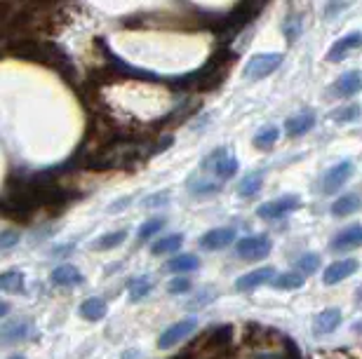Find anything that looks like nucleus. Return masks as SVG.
<instances>
[{
  "label": "nucleus",
  "instance_id": "obj_30",
  "mask_svg": "<svg viewBox=\"0 0 362 359\" xmlns=\"http://www.w3.org/2000/svg\"><path fill=\"white\" fill-rule=\"evenodd\" d=\"M285 33H287V40H290V43H294V40H297V36L301 33V17L299 15H290V17H287Z\"/></svg>",
  "mask_w": 362,
  "mask_h": 359
},
{
  "label": "nucleus",
  "instance_id": "obj_33",
  "mask_svg": "<svg viewBox=\"0 0 362 359\" xmlns=\"http://www.w3.org/2000/svg\"><path fill=\"white\" fill-rule=\"evenodd\" d=\"M17 240L19 233H15V230H3V235H0V249H10Z\"/></svg>",
  "mask_w": 362,
  "mask_h": 359
},
{
  "label": "nucleus",
  "instance_id": "obj_35",
  "mask_svg": "<svg viewBox=\"0 0 362 359\" xmlns=\"http://www.w3.org/2000/svg\"><path fill=\"white\" fill-rule=\"evenodd\" d=\"M123 359H139V352L137 350H127L123 355Z\"/></svg>",
  "mask_w": 362,
  "mask_h": 359
},
{
  "label": "nucleus",
  "instance_id": "obj_22",
  "mask_svg": "<svg viewBox=\"0 0 362 359\" xmlns=\"http://www.w3.org/2000/svg\"><path fill=\"white\" fill-rule=\"evenodd\" d=\"M231 338H233L231 327H217L214 331H210V336H207V345H210V348H217V350H224L226 345L231 343Z\"/></svg>",
  "mask_w": 362,
  "mask_h": 359
},
{
  "label": "nucleus",
  "instance_id": "obj_21",
  "mask_svg": "<svg viewBox=\"0 0 362 359\" xmlns=\"http://www.w3.org/2000/svg\"><path fill=\"white\" fill-rule=\"evenodd\" d=\"M0 289L8 291V294H19V291H24V273H19V270L5 273L0 277Z\"/></svg>",
  "mask_w": 362,
  "mask_h": 359
},
{
  "label": "nucleus",
  "instance_id": "obj_1",
  "mask_svg": "<svg viewBox=\"0 0 362 359\" xmlns=\"http://www.w3.org/2000/svg\"><path fill=\"white\" fill-rule=\"evenodd\" d=\"M205 169H212L214 174H217V179L221 181H229L236 176L238 172V160L233 158L229 148H219V151H214L210 158L205 160Z\"/></svg>",
  "mask_w": 362,
  "mask_h": 359
},
{
  "label": "nucleus",
  "instance_id": "obj_27",
  "mask_svg": "<svg viewBox=\"0 0 362 359\" xmlns=\"http://www.w3.org/2000/svg\"><path fill=\"white\" fill-rule=\"evenodd\" d=\"M278 137H280L278 127H266V130H261L257 137H254V146H257V148H271L278 141Z\"/></svg>",
  "mask_w": 362,
  "mask_h": 359
},
{
  "label": "nucleus",
  "instance_id": "obj_11",
  "mask_svg": "<svg viewBox=\"0 0 362 359\" xmlns=\"http://www.w3.org/2000/svg\"><path fill=\"white\" fill-rule=\"evenodd\" d=\"M334 97H353L362 90V73L360 71H348L344 73L337 83L332 85Z\"/></svg>",
  "mask_w": 362,
  "mask_h": 359
},
{
  "label": "nucleus",
  "instance_id": "obj_20",
  "mask_svg": "<svg viewBox=\"0 0 362 359\" xmlns=\"http://www.w3.org/2000/svg\"><path fill=\"white\" fill-rule=\"evenodd\" d=\"M360 207V198L358 195H344L332 205V214L334 216H351L353 212H358Z\"/></svg>",
  "mask_w": 362,
  "mask_h": 359
},
{
  "label": "nucleus",
  "instance_id": "obj_4",
  "mask_svg": "<svg viewBox=\"0 0 362 359\" xmlns=\"http://www.w3.org/2000/svg\"><path fill=\"white\" fill-rule=\"evenodd\" d=\"M198 327V322L189 317V320H181L177 324H172L170 329H165L163 334L158 338V348L160 350H167V348H174L177 343H181L184 338H189V334H193Z\"/></svg>",
  "mask_w": 362,
  "mask_h": 359
},
{
  "label": "nucleus",
  "instance_id": "obj_37",
  "mask_svg": "<svg viewBox=\"0 0 362 359\" xmlns=\"http://www.w3.org/2000/svg\"><path fill=\"white\" fill-rule=\"evenodd\" d=\"M358 298H360V301H362V289L358 291Z\"/></svg>",
  "mask_w": 362,
  "mask_h": 359
},
{
  "label": "nucleus",
  "instance_id": "obj_28",
  "mask_svg": "<svg viewBox=\"0 0 362 359\" xmlns=\"http://www.w3.org/2000/svg\"><path fill=\"white\" fill-rule=\"evenodd\" d=\"M318 266H320V259H318L315 254L299 256V259L294 261V268H297L301 275H311V273H315V270H318Z\"/></svg>",
  "mask_w": 362,
  "mask_h": 359
},
{
  "label": "nucleus",
  "instance_id": "obj_8",
  "mask_svg": "<svg viewBox=\"0 0 362 359\" xmlns=\"http://www.w3.org/2000/svg\"><path fill=\"white\" fill-rule=\"evenodd\" d=\"M233 240H236V230L233 228H214V230H210V233L203 235L200 247L207 249V252H217V249L229 247Z\"/></svg>",
  "mask_w": 362,
  "mask_h": 359
},
{
  "label": "nucleus",
  "instance_id": "obj_34",
  "mask_svg": "<svg viewBox=\"0 0 362 359\" xmlns=\"http://www.w3.org/2000/svg\"><path fill=\"white\" fill-rule=\"evenodd\" d=\"M163 200H167V193L153 195V198H149V202H146V205H149V207H160V205H163Z\"/></svg>",
  "mask_w": 362,
  "mask_h": 359
},
{
  "label": "nucleus",
  "instance_id": "obj_15",
  "mask_svg": "<svg viewBox=\"0 0 362 359\" xmlns=\"http://www.w3.org/2000/svg\"><path fill=\"white\" fill-rule=\"evenodd\" d=\"M341 324V313L339 310H325V313H320L318 317L313 320V329H315V334L318 336H325V334H332L334 329H337Z\"/></svg>",
  "mask_w": 362,
  "mask_h": 359
},
{
  "label": "nucleus",
  "instance_id": "obj_29",
  "mask_svg": "<svg viewBox=\"0 0 362 359\" xmlns=\"http://www.w3.org/2000/svg\"><path fill=\"white\" fill-rule=\"evenodd\" d=\"M163 226H165L163 219H151V221H146L144 226L139 228V240H149V237L156 235Z\"/></svg>",
  "mask_w": 362,
  "mask_h": 359
},
{
  "label": "nucleus",
  "instance_id": "obj_5",
  "mask_svg": "<svg viewBox=\"0 0 362 359\" xmlns=\"http://www.w3.org/2000/svg\"><path fill=\"white\" fill-rule=\"evenodd\" d=\"M299 207H301V200L297 198V195H285V198L264 202V205L257 209V216L259 219H280V216L290 214Z\"/></svg>",
  "mask_w": 362,
  "mask_h": 359
},
{
  "label": "nucleus",
  "instance_id": "obj_7",
  "mask_svg": "<svg viewBox=\"0 0 362 359\" xmlns=\"http://www.w3.org/2000/svg\"><path fill=\"white\" fill-rule=\"evenodd\" d=\"M358 47H362V33L360 31L348 33V36L339 38L337 43L330 47V52H327V62L337 64V62H341V59L348 57V52L358 50Z\"/></svg>",
  "mask_w": 362,
  "mask_h": 359
},
{
  "label": "nucleus",
  "instance_id": "obj_31",
  "mask_svg": "<svg viewBox=\"0 0 362 359\" xmlns=\"http://www.w3.org/2000/svg\"><path fill=\"white\" fill-rule=\"evenodd\" d=\"M358 115H360V108H358V106H346L344 111L332 113V118H334V120H339V123H348V120L358 118Z\"/></svg>",
  "mask_w": 362,
  "mask_h": 359
},
{
  "label": "nucleus",
  "instance_id": "obj_36",
  "mask_svg": "<svg viewBox=\"0 0 362 359\" xmlns=\"http://www.w3.org/2000/svg\"><path fill=\"white\" fill-rule=\"evenodd\" d=\"M10 359H24L22 355H15V357H10Z\"/></svg>",
  "mask_w": 362,
  "mask_h": 359
},
{
  "label": "nucleus",
  "instance_id": "obj_25",
  "mask_svg": "<svg viewBox=\"0 0 362 359\" xmlns=\"http://www.w3.org/2000/svg\"><path fill=\"white\" fill-rule=\"evenodd\" d=\"M125 237H127L125 230H116V233H109V235L99 237V240L95 242V249H97V252H106V249H111V247L123 245Z\"/></svg>",
  "mask_w": 362,
  "mask_h": 359
},
{
  "label": "nucleus",
  "instance_id": "obj_23",
  "mask_svg": "<svg viewBox=\"0 0 362 359\" xmlns=\"http://www.w3.org/2000/svg\"><path fill=\"white\" fill-rule=\"evenodd\" d=\"M153 289V282L149 277H137V280H132L127 284V291H130V298L132 301H142L144 296H149Z\"/></svg>",
  "mask_w": 362,
  "mask_h": 359
},
{
  "label": "nucleus",
  "instance_id": "obj_24",
  "mask_svg": "<svg viewBox=\"0 0 362 359\" xmlns=\"http://www.w3.org/2000/svg\"><path fill=\"white\" fill-rule=\"evenodd\" d=\"M181 242H184V237H181L179 233H177V235H170V237H163V240L153 242L151 252L156 254V256H160V254H170V252H174V249L181 247Z\"/></svg>",
  "mask_w": 362,
  "mask_h": 359
},
{
  "label": "nucleus",
  "instance_id": "obj_9",
  "mask_svg": "<svg viewBox=\"0 0 362 359\" xmlns=\"http://www.w3.org/2000/svg\"><path fill=\"white\" fill-rule=\"evenodd\" d=\"M33 324L29 320H15V322H8L3 327V343L10 345V343H22V341H29L33 338Z\"/></svg>",
  "mask_w": 362,
  "mask_h": 359
},
{
  "label": "nucleus",
  "instance_id": "obj_17",
  "mask_svg": "<svg viewBox=\"0 0 362 359\" xmlns=\"http://www.w3.org/2000/svg\"><path fill=\"white\" fill-rule=\"evenodd\" d=\"M106 301L104 298H90V301H85L83 306H80V315L85 317V320L90 322H99L106 317Z\"/></svg>",
  "mask_w": 362,
  "mask_h": 359
},
{
  "label": "nucleus",
  "instance_id": "obj_38",
  "mask_svg": "<svg viewBox=\"0 0 362 359\" xmlns=\"http://www.w3.org/2000/svg\"><path fill=\"white\" fill-rule=\"evenodd\" d=\"M186 357H189V355H184V357H174V359H186Z\"/></svg>",
  "mask_w": 362,
  "mask_h": 359
},
{
  "label": "nucleus",
  "instance_id": "obj_16",
  "mask_svg": "<svg viewBox=\"0 0 362 359\" xmlns=\"http://www.w3.org/2000/svg\"><path fill=\"white\" fill-rule=\"evenodd\" d=\"M52 282H55L57 287H73V284L83 282V275L73 266H59L57 270H52Z\"/></svg>",
  "mask_w": 362,
  "mask_h": 359
},
{
  "label": "nucleus",
  "instance_id": "obj_18",
  "mask_svg": "<svg viewBox=\"0 0 362 359\" xmlns=\"http://www.w3.org/2000/svg\"><path fill=\"white\" fill-rule=\"evenodd\" d=\"M200 268V261L198 256L193 254H184V256H177V259H172L167 263V270H172V273H193V270Z\"/></svg>",
  "mask_w": 362,
  "mask_h": 359
},
{
  "label": "nucleus",
  "instance_id": "obj_19",
  "mask_svg": "<svg viewBox=\"0 0 362 359\" xmlns=\"http://www.w3.org/2000/svg\"><path fill=\"white\" fill-rule=\"evenodd\" d=\"M261 184H264V174H261V172H252V174H247L243 181H240L238 193L243 195V198H252V195L259 193Z\"/></svg>",
  "mask_w": 362,
  "mask_h": 359
},
{
  "label": "nucleus",
  "instance_id": "obj_3",
  "mask_svg": "<svg viewBox=\"0 0 362 359\" xmlns=\"http://www.w3.org/2000/svg\"><path fill=\"white\" fill-rule=\"evenodd\" d=\"M236 252L240 259L245 261H257V259H264V256L271 252V240L266 235H252V237H245V240L238 242Z\"/></svg>",
  "mask_w": 362,
  "mask_h": 359
},
{
  "label": "nucleus",
  "instance_id": "obj_13",
  "mask_svg": "<svg viewBox=\"0 0 362 359\" xmlns=\"http://www.w3.org/2000/svg\"><path fill=\"white\" fill-rule=\"evenodd\" d=\"M355 270H358V261L355 259H341L337 263H332L330 268L325 270V284H337L341 280H346V277H351Z\"/></svg>",
  "mask_w": 362,
  "mask_h": 359
},
{
  "label": "nucleus",
  "instance_id": "obj_32",
  "mask_svg": "<svg viewBox=\"0 0 362 359\" xmlns=\"http://www.w3.org/2000/svg\"><path fill=\"white\" fill-rule=\"evenodd\" d=\"M167 289H170V294H184V291L191 289V282H189V277H177V280L170 282Z\"/></svg>",
  "mask_w": 362,
  "mask_h": 359
},
{
  "label": "nucleus",
  "instance_id": "obj_12",
  "mask_svg": "<svg viewBox=\"0 0 362 359\" xmlns=\"http://www.w3.org/2000/svg\"><path fill=\"white\" fill-rule=\"evenodd\" d=\"M334 252H346V249H355V247H362V226H351L346 230H341V233L334 237L332 245H330Z\"/></svg>",
  "mask_w": 362,
  "mask_h": 359
},
{
  "label": "nucleus",
  "instance_id": "obj_2",
  "mask_svg": "<svg viewBox=\"0 0 362 359\" xmlns=\"http://www.w3.org/2000/svg\"><path fill=\"white\" fill-rule=\"evenodd\" d=\"M283 64V54H257L252 57L245 66V76L250 80H261L266 76H271L273 71H278V66Z\"/></svg>",
  "mask_w": 362,
  "mask_h": 359
},
{
  "label": "nucleus",
  "instance_id": "obj_14",
  "mask_svg": "<svg viewBox=\"0 0 362 359\" xmlns=\"http://www.w3.org/2000/svg\"><path fill=\"white\" fill-rule=\"evenodd\" d=\"M313 125H315V113L313 111H301L287 120L285 132H287V137H301V134L311 132Z\"/></svg>",
  "mask_w": 362,
  "mask_h": 359
},
{
  "label": "nucleus",
  "instance_id": "obj_26",
  "mask_svg": "<svg viewBox=\"0 0 362 359\" xmlns=\"http://www.w3.org/2000/svg\"><path fill=\"white\" fill-rule=\"evenodd\" d=\"M278 289H299L304 287V277L301 273H285V275H278L276 280H273Z\"/></svg>",
  "mask_w": 362,
  "mask_h": 359
},
{
  "label": "nucleus",
  "instance_id": "obj_10",
  "mask_svg": "<svg viewBox=\"0 0 362 359\" xmlns=\"http://www.w3.org/2000/svg\"><path fill=\"white\" fill-rule=\"evenodd\" d=\"M273 280H276V270L259 268V270H252V273H247L243 277H238L236 289L238 291H250V289H257V287H261V284L273 282Z\"/></svg>",
  "mask_w": 362,
  "mask_h": 359
},
{
  "label": "nucleus",
  "instance_id": "obj_6",
  "mask_svg": "<svg viewBox=\"0 0 362 359\" xmlns=\"http://www.w3.org/2000/svg\"><path fill=\"white\" fill-rule=\"evenodd\" d=\"M353 174V162L351 160H344V162H339V165H334L330 172H327L323 176V193L327 195H332V193H337L341 186L348 181V176Z\"/></svg>",
  "mask_w": 362,
  "mask_h": 359
}]
</instances>
